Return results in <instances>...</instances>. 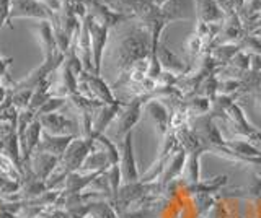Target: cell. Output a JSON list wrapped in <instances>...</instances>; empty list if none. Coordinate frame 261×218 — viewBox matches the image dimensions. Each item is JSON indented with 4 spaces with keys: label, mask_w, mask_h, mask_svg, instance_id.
<instances>
[{
    "label": "cell",
    "mask_w": 261,
    "mask_h": 218,
    "mask_svg": "<svg viewBox=\"0 0 261 218\" xmlns=\"http://www.w3.org/2000/svg\"><path fill=\"white\" fill-rule=\"evenodd\" d=\"M121 26V38L113 51V62L118 77L126 75L137 64L150 62L152 55V36L149 28L137 20H129Z\"/></svg>",
    "instance_id": "cell-1"
},
{
    "label": "cell",
    "mask_w": 261,
    "mask_h": 218,
    "mask_svg": "<svg viewBox=\"0 0 261 218\" xmlns=\"http://www.w3.org/2000/svg\"><path fill=\"white\" fill-rule=\"evenodd\" d=\"M145 101H147V96H139V98H134V100L122 104L121 112L118 114V117L114 119V122L111 124L114 142L122 143L124 137L129 132H133L134 126L142 117V109H144Z\"/></svg>",
    "instance_id": "cell-2"
},
{
    "label": "cell",
    "mask_w": 261,
    "mask_h": 218,
    "mask_svg": "<svg viewBox=\"0 0 261 218\" xmlns=\"http://www.w3.org/2000/svg\"><path fill=\"white\" fill-rule=\"evenodd\" d=\"M79 93L88 100H96L103 104H114L119 100L113 93V88L105 82L101 75L82 72L79 75Z\"/></svg>",
    "instance_id": "cell-3"
},
{
    "label": "cell",
    "mask_w": 261,
    "mask_h": 218,
    "mask_svg": "<svg viewBox=\"0 0 261 218\" xmlns=\"http://www.w3.org/2000/svg\"><path fill=\"white\" fill-rule=\"evenodd\" d=\"M18 18H35L39 21H54L56 13L49 10V7L39 0H12L10 17H8V28H13L12 21Z\"/></svg>",
    "instance_id": "cell-4"
},
{
    "label": "cell",
    "mask_w": 261,
    "mask_h": 218,
    "mask_svg": "<svg viewBox=\"0 0 261 218\" xmlns=\"http://www.w3.org/2000/svg\"><path fill=\"white\" fill-rule=\"evenodd\" d=\"M88 31H90V38H92V54H93V67H95V74L101 75V66H103V55L106 51V44L110 41V31L106 26L100 25L98 21H95L90 15L85 17Z\"/></svg>",
    "instance_id": "cell-5"
},
{
    "label": "cell",
    "mask_w": 261,
    "mask_h": 218,
    "mask_svg": "<svg viewBox=\"0 0 261 218\" xmlns=\"http://www.w3.org/2000/svg\"><path fill=\"white\" fill-rule=\"evenodd\" d=\"M85 5H87V12L90 17L100 23V25L106 26L108 29H114L116 26L122 25V23L134 20L130 17H126V15H122V13L114 12L105 0H85Z\"/></svg>",
    "instance_id": "cell-6"
},
{
    "label": "cell",
    "mask_w": 261,
    "mask_h": 218,
    "mask_svg": "<svg viewBox=\"0 0 261 218\" xmlns=\"http://www.w3.org/2000/svg\"><path fill=\"white\" fill-rule=\"evenodd\" d=\"M160 10L168 25L181 20H198L196 0H168L160 7Z\"/></svg>",
    "instance_id": "cell-7"
},
{
    "label": "cell",
    "mask_w": 261,
    "mask_h": 218,
    "mask_svg": "<svg viewBox=\"0 0 261 218\" xmlns=\"http://www.w3.org/2000/svg\"><path fill=\"white\" fill-rule=\"evenodd\" d=\"M43 126V131L51 134V135H80V127L79 122H73L72 119L65 117L64 114L59 112H53V114H46L38 117Z\"/></svg>",
    "instance_id": "cell-8"
},
{
    "label": "cell",
    "mask_w": 261,
    "mask_h": 218,
    "mask_svg": "<svg viewBox=\"0 0 261 218\" xmlns=\"http://www.w3.org/2000/svg\"><path fill=\"white\" fill-rule=\"evenodd\" d=\"M121 174H122V182H137L141 179L139 176V169L136 163V155H134V140H133V132H129L124 140L121 143Z\"/></svg>",
    "instance_id": "cell-9"
},
{
    "label": "cell",
    "mask_w": 261,
    "mask_h": 218,
    "mask_svg": "<svg viewBox=\"0 0 261 218\" xmlns=\"http://www.w3.org/2000/svg\"><path fill=\"white\" fill-rule=\"evenodd\" d=\"M73 41H75L77 54H79V57L82 60L84 70L88 72V74H95L93 54H92V38H90V31H88V25H87L85 18L80 21L77 33H75V36H73Z\"/></svg>",
    "instance_id": "cell-10"
},
{
    "label": "cell",
    "mask_w": 261,
    "mask_h": 218,
    "mask_svg": "<svg viewBox=\"0 0 261 218\" xmlns=\"http://www.w3.org/2000/svg\"><path fill=\"white\" fill-rule=\"evenodd\" d=\"M27 165L30 166V169L33 171L39 181L46 182L51 174L56 171L57 165H59V157L49 155V153H41V151H35L31 155V158L27 161Z\"/></svg>",
    "instance_id": "cell-11"
},
{
    "label": "cell",
    "mask_w": 261,
    "mask_h": 218,
    "mask_svg": "<svg viewBox=\"0 0 261 218\" xmlns=\"http://www.w3.org/2000/svg\"><path fill=\"white\" fill-rule=\"evenodd\" d=\"M144 109L152 119V122L157 129V132L163 137L170 131V122H171V112L168 106L162 100H149L145 101Z\"/></svg>",
    "instance_id": "cell-12"
},
{
    "label": "cell",
    "mask_w": 261,
    "mask_h": 218,
    "mask_svg": "<svg viewBox=\"0 0 261 218\" xmlns=\"http://www.w3.org/2000/svg\"><path fill=\"white\" fill-rule=\"evenodd\" d=\"M157 55H159V62H160L162 69L165 72H170V74L176 75V77L185 75V74H188V72L191 70V67H188L185 60L179 59L178 55L170 49L163 38H162V41L159 43Z\"/></svg>",
    "instance_id": "cell-13"
},
{
    "label": "cell",
    "mask_w": 261,
    "mask_h": 218,
    "mask_svg": "<svg viewBox=\"0 0 261 218\" xmlns=\"http://www.w3.org/2000/svg\"><path fill=\"white\" fill-rule=\"evenodd\" d=\"M122 101H118L114 104H103L101 108H98L93 117V127H92V137L101 135L108 131V127L114 122V119L118 117V114L122 109Z\"/></svg>",
    "instance_id": "cell-14"
},
{
    "label": "cell",
    "mask_w": 261,
    "mask_h": 218,
    "mask_svg": "<svg viewBox=\"0 0 261 218\" xmlns=\"http://www.w3.org/2000/svg\"><path fill=\"white\" fill-rule=\"evenodd\" d=\"M33 31H35V36L39 43L41 51H43L44 59L53 57L54 54L61 52L57 49V43H56V36H54V29H53V23L51 21H38L33 25Z\"/></svg>",
    "instance_id": "cell-15"
},
{
    "label": "cell",
    "mask_w": 261,
    "mask_h": 218,
    "mask_svg": "<svg viewBox=\"0 0 261 218\" xmlns=\"http://www.w3.org/2000/svg\"><path fill=\"white\" fill-rule=\"evenodd\" d=\"M75 139L73 135H51L43 131V135H41V142L38 145L36 151L41 153H49V155L54 157H62L65 150L69 148V145L72 143V140Z\"/></svg>",
    "instance_id": "cell-16"
},
{
    "label": "cell",
    "mask_w": 261,
    "mask_h": 218,
    "mask_svg": "<svg viewBox=\"0 0 261 218\" xmlns=\"http://www.w3.org/2000/svg\"><path fill=\"white\" fill-rule=\"evenodd\" d=\"M186 158H188V153L181 147H179L173 155L170 157V160L165 165V169H163V173L160 176V181H159L162 188H165V185H168L173 179H176V177H179L183 174Z\"/></svg>",
    "instance_id": "cell-17"
},
{
    "label": "cell",
    "mask_w": 261,
    "mask_h": 218,
    "mask_svg": "<svg viewBox=\"0 0 261 218\" xmlns=\"http://www.w3.org/2000/svg\"><path fill=\"white\" fill-rule=\"evenodd\" d=\"M196 13L201 23H222L225 13L217 0H196Z\"/></svg>",
    "instance_id": "cell-18"
},
{
    "label": "cell",
    "mask_w": 261,
    "mask_h": 218,
    "mask_svg": "<svg viewBox=\"0 0 261 218\" xmlns=\"http://www.w3.org/2000/svg\"><path fill=\"white\" fill-rule=\"evenodd\" d=\"M105 173V171H103ZM101 173H84V171H75L70 173L65 181L62 182V192L64 194H79L84 192L90 184H92Z\"/></svg>",
    "instance_id": "cell-19"
},
{
    "label": "cell",
    "mask_w": 261,
    "mask_h": 218,
    "mask_svg": "<svg viewBox=\"0 0 261 218\" xmlns=\"http://www.w3.org/2000/svg\"><path fill=\"white\" fill-rule=\"evenodd\" d=\"M111 165V161L108 158V155H106V151L100 147L98 150H93L90 151V155L87 157V160L84 161V165H82V169L80 171H84V173H103L106 171Z\"/></svg>",
    "instance_id": "cell-20"
},
{
    "label": "cell",
    "mask_w": 261,
    "mask_h": 218,
    "mask_svg": "<svg viewBox=\"0 0 261 218\" xmlns=\"http://www.w3.org/2000/svg\"><path fill=\"white\" fill-rule=\"evenodd\" d=\"M227 179H228V176L220 174V176L212 177V179L199 181L198 184L186 185V192L190 194V196H198V194H214L224 188L227 184Z\"/></svg>",
    "instance_id": "cell-21"
},
{
    "label": "cell",
    "mask_w": 261,
    "mask_h": 218,
    "mask_svg": "<svg viewBox=\"0 0 261 218\" xmlns=\"http://www.w3.org/2000/svg\"><path fill=\"white\" fill-rule=\"evenodd\" d=\"M201 151H194V153H188L186 158V165L183 169L186 185L190 184H198L201 181Z\"/></svg>",
    "instance_id": "cell-22"
},
{
    "label": "cell",
    "mask_w": 261,
    "mask_h": 218,
    "mask_svg": "<svg viewBox=\"0 0 261 218\" xmlns=\"http://www.w3.org/2000/svg\"><path fill=\"white\" fill-rule=\"evenodd\" d=\"M242 49L239 44H216L211 49V57L214 59V62L217 64V67L225 66V64H230L232 59L239 54Z\"/></svg>",
    "instance_id": "cell-23"
},
{
    "label": "cell",
    "mask_w": 261,
    "mask_h": 218,
    "mask_svg": "<svg viewBox=\"0 0 261 218\" xmlns=\"http://www.w3.org/2000/svg\"><path fill=\"white\" fill-rule=\"evenodd\" d=\"M88 216L90 218H121L118 210L113 207L110 200L90 202L88 204Z\"/></svg>",
    "instance_id": "cell-24"
},
{
    "label": "cell",
    "mask_w": 261,
    "mask_h": 218,
    "mask_svg": "<svg viewBox=\"0 0 261 218\" xmlns=\"http://www.w3.org/2000/svg\"><path fill=\"white\" fill-rule=\"evenodd\" d=\"M95 142L100 145V147L106 151V155H108L110 161H111V165H119V161H121V153L116 147V143H114L111 139H108L105 134L101 135H96L93 137Z\"/></svg>",
    "instance_id": "cell-25"
},
{
    "label": "cell",
    "mask_w": 261,
    "mask_h": 218,
    "mask_svg": "<svg viewBox=\"0 0 261 218\" xmlns=\"http://www.w3.org/2000/svg\"><path fill=\"white\" fill-rule=\"evenodd\" d=\"M69 98H62V96H53V98H49L43 106H41L38 111H36V117H41V116H46V114H53V112H57L59 109H62L65 104H67Z\"/></svg>",
    "instance_id": "cell-26"
},
{
    "label": "cell",
    "mask_w": 261,
    "mask_h": 218,
    "mask_svg": "<svg viewBox=\"0 0 261 218\" xmlns=\"http://www.w3.org/2000/svg\"><path fill=\"white\" fill-rule=\"evenodd\" d=\"M106 177H108L111 194H113V199H114V197H116L118 191H119V188L122 185V174H121L119 165H113V166H110L108 169H106Z\"/></svg>",
    "instance_id": "cell-27"
},
{
    "label": "cell",
    "mask_w": 261,
    "mask_h": 218,
    "mask_svg": "<svg viewBox=\"0 0 261 218\" xmlns=\"http://www.w3.org/2000/svg\"><path fill=\"white\" fill-rule=\"evenodd\" d=\"M153 215H155V212L150 207H147V208L139 207L136 210H126V212H122L119 216L121 218H150Z\"/></svg>",
    "instance_id": "cell-28"
},
{
    "label": "cell",
    "mask_w": 261,
    "mask_h": 218,
    "mask_svg": "<svg viewBox=\"0 0 261 218\" xmlns=\"http://www.w3.org/2000/svg\"><path fill=\"white\" fill-rule=\"evenodd\" d=\"M247 191L250 192L251 197H255L256 200H261V177L256 176L255 173L250 176V184H248Z\"/></svg>",
    "instance_id": "cell-29"
},
{
    "label": "cell",
    "mask_w": 261,
    "mask_h": 218,
    "mask_svg": "<svg viewBox=\"0 0 261 218\" xmlns=\"http://www.w3.org/2000/svg\"><path fill=\"white\" fill-rule=\"evenodd\" d=\"M10 7H12V0H0V29H2L5 23H8Z\"/></svg>",
    "instance_id": "cell-30"
},
{
    "label": "cell",
    "mask_w": 261,
    "mask_h": 218,
    "mask_svg": "<svg viewBox=\"0 0 261 218\" xmlns=\"http://www.w3.org/2000/svg\"><path fill=\"white\" fill-rule=\"evenodd\" d=\"M13 62V59L12 57H2L0 55V82H2L4 78H7L8 80V77H7V70H8V67H10V64Z\"/></svg>",
    "instance_id": "cell-31"
},
{
    "label": "cell",
    "mask_w": 261,
    "mask_h": 218,
    "mask_svg": "<svg viewBox=\"0 0 261 218\" xmlns=\"http://www.w3.org/2000/svg\"><path fill=\"white\" fill-rule=\"evenodd\" d=\"M251 54V52H250ZM250 72H261V54H251V62H250Z\"/></svg>",
    "instance_id": "cell-32"
},
{
    "label": "cell",
    "mask_w": 261,
    "mask_h": 218,
    "mask_svg": "<svg viewBox=\"0 0 261 218\" xmlns=\"http://www.w3.org/2000/svg\"><path fill=\"white\" fill-rule=\"evenodd\" d=\"M255 106H256L258 112L261 114V91L255 93Z\"/></svg>",
    "instance_id": "cell-33"
},
{
    "label": "cell",
    "mask_w": 261,
    "mask_h": 218,
    "mask_svg": "<svg viewBox=\"0 0 261 218\" xmlns=\"http://www.w3.org/2000/svg\"><path fill=\"white\" fill-rule=\"evenodd\" d=\"M243 7H245V0H237V12L242 13Z\"/></svg>",
    "instance_id": "cell-34"
},
{
    "label": "cell",
    "mask_w": 261,
    "mask_h": 218,
    "mask_svg": "<svg viewBox=\"0 0 261 218\" xmlns=\"http://www.w3.org/2000/svg\"><path fill=\"white\" fill-rule=\"evenodd\" d=\"M253 173H255L256 176H259V177H261V163H259V165H255V166H253Z\"/></svg>",
    "instance_id": "cell-35"
},
{
    "label": "cell",
    "mask_w": 261,
    "mask_h": 218,
    "mask_svg": "<svg viewBox=\"0 0 261 218\" xmlns=\"http://www.w3.org/2000/svg\"><path fill=\"white\" fill-rule=\"evenodd\" d=\"M248 35H253V36H258L259 39H261V28H256V29H253V31H250Z\"/></svg>",
    "instance_id": "cell-36"
},
{
    "label": "cell",
    "mask_w": 261,
    "mask_h": 218,
    "mask_svg": "<svg viewBox=\"0 0 261 218\" xmlns=\"http://www.w3.org/2000/svg\"><path fill=\"white\" fill-rule=\"evenodd\" d=\"M217 2H219V4H220V0H217Z\"/></svg>",
    "instance_id": "cell-37"
},
{
    "label": "cell",
    "mask_w": 261,
    "mask_h": 218,
    "mask_svg": "<svg viewBox=\"0 0 261 218\" xmlns=\"http://www.w3.org/2000/svg\"><path fill=\"white\" fill-rule=\"evenodd\" d=\"M85 218H90V216H85Z\"/></svg>",
    "instance_id": "cell-38"
}]
</instances>
